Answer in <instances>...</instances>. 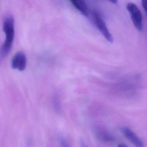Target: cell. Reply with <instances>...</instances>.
Returning <instances> with one entry per match:
<instances>
[{"label":"cell","mask_w":147,"mask_h":147,"mask_svg":"<svg viewBox=\"0 0 147 147\" xmlns=\"http://www.w3.org/2000/svg\"><path fill=\"white\" fill-rule=\"evenodd\" d=\"M93 131L98 140L104 142H110L114 140L112 133L104 127L95 125L93 128Z\"/></svg>","instance_id":"277c9868"},{"label":"cell","mask_w":147,"mask_h":147,"mask_svg":"<svg viewBox=\"0 0 147 147\" xmlns=\"http://www.w3.org/2000/svg\"><path fill=\"white\" fill-rule=\"evenodd\" d=\"M3 30L5 34V40L0 51L1 57L6 56L11 49L15 35L14 21L13 17L11 15L7 16L4 20Z\"/></svg>","instance_id":"6da1fadb"},{"label":"cell","mask_w":147,"mask_h":147,"mask_svg":"<svg viewBox=\"0 0 147 147\" xmlns=\"http://www.w3.org/2000/svg\"><path fill=\"white\" fill-rule=\"evenodd\" d=\"M54 106L55 110L57 113L61 112V107L60 101L57 99L55 100L54 101Z\"/></svg>","instance_id":"9c48e42d"},{"label":"cell","mask_w":147,"mask_h":147,"mask_svg":"<svg viewBox=\"0 0 147 147\" xmlns=\"http://www.w3.org/2000/svg\"><path fill=\"white\" fill-rule=\"evenodd\" d=\"M58 140L61 147H71L67 139L63 136H59Z\"/></svg>","instance_id":"ba28073f"},{"label":"cell","mask_w":147,"mask_h":147,"mask_svg":"<svg viewBox=\"0 0 147 147\" xmlns=\"http://www.w3.org/2000/svg\"><path fill=\"white\" fill-rule=\"evenodd\" d=\"M93 19L95 26L105 39L109 42L112 43L113 37L110 33L105 21L96 12H94Z\"/></svg>","instance_id":"3957f363"},{"label":"cell","mask_w":147,"mask_h":147,"mask_svg":"<svg viewBox=\"0 0 147 147\" xmlns=\"http://www.w3.org/2000/svg\"><path fill=\"white\" fill-rule=\"evenodd\" d=\"M81 147H89L86 141L83 139H81L80 141Z\"/></svg>","instance_id":"30bf717a"},{"label":"cell","mask_w":147,"mask_h":147,"mask_svg":"<svg viewBox=\"0 0 147 147\" xmlns=\"http://www.w3.org/2000/svg\"><path fill=\"white\" fill-rule=\"evenodd\" d=\"M110 2H111L113 4H116L117 3V1H116V0H114V1H110Z\"/></svg>","instance_id":"4fadbf2b"},{"label":"cell","mask_w":147,"mask_h":147,"mask_svg":"<svg viewBox=\"0 0 147 147\" xmlns=\"http://www.w3.org/2000/svg\"><path fill=\"white\" fill-rule=\"evenodd\" d=\"M121 131L124 136L136 147H144L143 142L135 132L129 128L123 127Z\"/></svg>","instance_id":"8992f818"},{"label":"cell","mask_w":147,"mask_h":147,"mask_svg":"<svg viewBox=\"0 0 147 147\" xmlns=\"http://www.w3.org/2000/svg\"><path fill=\"white\" fill-rule=\"evenodd\" d=\"M72 5L81 13L82 15L86 18L89 15V11L87 5L84 1H70Z\"/></svg>","instance_id":"52a82bcc"},{"label":"cell","mask_w":147,"mask_h":147,"mask_svg":"<svg viewBox=\"0 0 147 147\" xmlns=\"http://www.w3.org/2000/svg\"><path fill=\"white\" fill-rule=\"evenodd\" d=\"M27 65V58L24 53L22 52H18L13 56L11 61L13 68L19 71H24Z\"/></svg>","instance_id":"5b68a950"},{"label":"cell","mask_w":147,"mask_h":147,"mask_svg":"<svg viewBox=\"0 0 147 147\" xmlns=\"http://www.w3.org/2000/svg\"><path fill=\"white\" fill-rule=\"evenodd\" d=\"M142 5L143 8L144 10L145 13H147V1H142Z\"/></svg>","instance_id":"8fae6325"},{"label":"cell","mask_w":147,"mask_h":147,"mask_svg":"<svg viewBox=\"0 0 147 147\" xmlns=\"http://www.w3.org/2000/svg\"><path fill=\"white\" fill-rule=\"evenodd\" d=\"M126 8L130 14L134 26L139 31H142L143 29L142 17L138 7L134 3H130L127 4Z\"/></svg>","instance_id":"7a4b0ae2"},{"label":"cell","mask_w":147,"mask_h":147,"mask_svg":"<svg viewBox=\"0 0 147 147\" xmlns=\"http://www.w3.org/2000/svg\"><path fill=\"white\" fill-rule=\"evenodd\" d=\"M117 147H128L126 144L123 143L119 144L118 145Z\"/></svg>","instance_id":"7c38bea8"}]
</instances>
